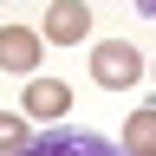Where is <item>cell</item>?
<instances>
[{
	"mask_svg": "<svg viewBox=\"0 0 156 156\" xmlns=\"http://www.w3.org/2000/svg\"><path fill=\"white\" fill-rule=\"evenodd\" d=\"M33 136H26V117L20 111H0V156H20Z\"/></svg>",
	"mask_w": 156,
	"mask_h": 156,
	"instance_id": "7",
	"label": "cell"
},
{
	"mask_svg": "<svg viewBox=\"0 0 156 156\" xmlns=\"http://www.w3.org/2000/svg\"><path fill=\"white\" fill-rule=\"evenodd\" d=\"M46 39H52V46L91 39V7H85V0H58V7H46Z\"/></svg>",
	"mask_w": 156,
	"mask_h": 156,
	"instance_id": "4",
	"label": "cell"
},
{
	"mask_svg": "<svg viewBox=\"0 0 156 156\" xmlns=\"http://www.w3.org/2000/svg\"><path fill=\"white\" fill-rule=\"evenodd\" d=\"M20 156H124L111 143V136H98V130H78V124H52L46 136H33Z\"/></svg>",
	"mask_w": 156,
	"mask_h": 156,
	"instance_id": "2",
	"label": "cell"
},
{
	"mask_svg": "<svg viewBox=\"0 0 156 156\" xmlns=\"http://www.w3.org/2000/svg\"><path fill=\"white\" fill-rule=\"evenodd\" d=\"M91 78L104 91H130L136 78H143V52H136L130 39H98L91 46Z\"/></svg>",
	"mask_w": 156,
	"mask_h": 156,
	"instance_id": "1",
	"label": "cell"
},
{
	"mask_svg": "<svg viewBox=\"0 0 156 156\" xmlns=\"http://www.w3.org/2000/svg\"><path fill=\"white\" fill-rule=\"evenodd\" d=\"M136 13H150V20H156V0H136Z\"/></svg>",
	"mask_w": 156,
	"mask_h": 156,
	"instance_id": "8",
	"label": "cell"
},
{
	"mask_svg": "<svg viewBox=\"0 0 156 156\" xmlns=\"http://www.w3.org/2000/svg\"><path fill=\"white\" fill-rule=\"evenodd\" d=\"M20 111H26V117H39V124H58V117L72 111V85H65V78H26Z\"/></svg>",
	"mask_w": 156,
	"mask_h": 156,
	"instance_id": "3",
	"label": "cell"
},
{
	"mask_svg": "<svg viewBox=\"0 0 156 156\" xmlns=\"http://www.w3.org/2000/svg\"><path fill=\"white\" fill-rule=\"evenodd\" d=\"M117 150H124V156H156V104H143V111H130V117H124Z\"/></svg>",
	"mask_w": 156,
	"mask_h": 156,
	"instance_id": "6",
	"label": "cell"
},
{
	"mask_svg": "<svg viewBox=\"0 0 156 156\" xmlns=\"http://www.w3.org/2000/svg\"><path fill=\"white\" fill-rule=\"evenodd\" d=\"M39 65V33L33 26H0V72H33Z\"/></svg>",
	"mask_w": 156,
	"mask_h": 156,
	"instance_id": "5",
	"label": "cell"
}]
</instances>
